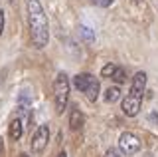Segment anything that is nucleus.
Masks as SVG:
<instances>
[{"label": "nucleus", "instance_id": "nucleus-1", "mask_svg": "<svg viewBox=\"0 0 158 157\" xmlns=\"http://www.w3.org/2000/svg\"><path fill=\"white\" fill-rule=\"evenodd\" d=\"M28 24H30V36L36 48H46L49 42V22L48 14L44 10L40 0H28Z\"/></svg>", "mask_w": 158, "mask_h": 157}, {"label": "nucleus", "instance_id": "nucleus-2", "mask_svg": "<svg viewBox=\"0 0 158 157\" xmlns=\"http://www.w3.org/2000/svg\"><path fill=\"white\" fill-rule=\"evenodd\" d=\"M69 92H71V82L63 72H59L53 82V104H56L57 114H63V110H65L69 101Z\"/></svg>", "mask_w": 158, "mask_h": 157}, {"label": "nucleus", "instance_id": "nucleus-3", "mask_svg": "<svg viewBox=\"0 0 158 157\" xmlns=\"http://www.w3.org/2000/svg\"><path fill=\"white\" fill-rule=\"evenodd\" d=\"M138 149H140V139L135 133H131V131L121 133V137H118V151L123 155H135L138 153Z\"/></svg>", "mask_w": 158, "mask_h": 157}, {"label": "nucleus", "instance_id": "nucleus-4", "mask_svg": "<svg viewBox=\"0 0 158 157\" xmlns=\"http://www.w3.org/2000/svg\"><path fill=\"white\" fill-rule=\"evenodd\" d=\"M48 141H49V127L44 123L36 129V133L32 135V149L34 153H42L44 149L48 147Z\"/></svg>", "mask_w": 158, "mask_h": 157}, {"label": "nucleus", "instance_id": "nucleus-5", "mask_svg": "<svg viewBox=\"0 0 158 157\" xmlns=\"http://www.w3.org/2000/svg\"><path fill=\"white\" fill-rule=\"evenodd\" d=\"M140 104H142V97H136V96L128 94L125 100H123V114H125L127 117L138 115V111H140Z\"/></svg>", "mask_w": 158, "mask_h": 157}, {"label": "nucleus", "instance_id": "nucleus-6", "mask_svg": "<svg viewBox=\"0 0 158 157\" xmlns=\"http://www.w3.org/2000/svg\"><path fill=\"white\" fill-rule=\"evenodd\" d=\"M144 87H146V74L144 72H136L135 78H132V82H131V92H128V94L136 96V97H142Z\"/></svg>", "mask_w": 158, "mask_h": 157}, {"label": "nucleus", "instance_id": "nucleus-7", "mask_svg": "<svg viewBox=\"0 0 158 157\" xmlns=\"http://www.w3.org/2000/svg\"><path fill=\"white\" fill-rule=\"evenodd\" d=\"M93 80H95V78H93L91 74H77V76L73 78V87L85 94V92L89 90V86H91Z\"/></svg>", "mask_w": 158, "mask_h": 157}, {"label": "nucleus", "instance_id": "nucleus-8", "mask_svg": "<svg viewBox=\"0 0 158 157\" xmlns=\"http://www.w3.org/2000/svg\"><path fill=\"white\" fill-rule=\"evenodd\" d=\"M8 135H10V139H12V141H18L20 137L24 135V123H22V119H20V117H14V119L10 121Z\"/></svg>", "mask_w": 158, "mask_h": 157}, {"label": "nucleus", "instance_id": "nucleus-9", "mask_svg": "<svg viewBox=\"0 0 158 157\" xmlns=\"http://www.w3.org/2000/svg\"><path fill=\"white\" fill-rule=\"evenodd\" d=\"M83 114L77 110V107H73L71 110V114H69V127H71L73 131H77V129H81L83 127Z\"/></svg>", "mask_w": 158, "mask_h": 157}, {"label": "nucleus", "instance_id": "nucleus-10", "mask_svg": "<svg viewBox=\"0 0 158 157\" xmlns=\"http://www.w3.org/2000/svg\"><path fill=\"white\" fill-rule=\"evenodd\" d=\"M118 97H121V87H118V86L107 87V92H105V101H109V104H113V101H117Z\"/></svg>", "mask_w": 158, "mask_h": 157}, {"label": "nucleus", "instance_id": "nucleus-11", "mask_svg": "<svg viewBox=\"0 0 158 157\" xmlns=\"http://www.w3.org/2000/svg\"><path fill=\"white\" fill-rule=\"evenodd\" d=\"M99 90H101V87H99V80H93L91 86H89V90L85 92V94H87V100L89 101H95L97 97H99Z\"/></svg>", "mask_w": 158, "mask_h": 157}, {"label": "nucleus", "instance_id": "nucleus-12", "mask_svg": "<svg viewBox=\"0 0 158 157\" xmlns=\"http://www.w3.org/2000/svg\"><path fill=\"white\" fill-rule=\"evenodd\" d=\"M79 36H81L85 42H93V40H95V32H93L91 28H87V26H79Z\"/></svg>", "mask_w": 158, "mask_h": 157}, {"label": "nucleus", "instance_id": "nucleus-13", "mask_svg": "<svg viewBox=\"0 0 158 157\" xmlns=\"http://www.w3.org/2000/svg\"><path fill=\"white\" fill-rule=\"evenodd\" d=\"M113 82L118 86V84H123V82H127V72L123 70V68H118L117 66V70H115V74H113V78H111Z\"/></svg>", "mask_w": 158, "mask_h": 157}, {"label": "nucleus", "instance_id": "nucleus-14", "mask_svg": "<svg viewBox=\"0 0 158 157\" xmlns=\"http://www.w3.org/2000/svg\"><path fill=\"white\" fill-rule=\"evenodd\" d=\"M115 70H117L115 64H105V66H103V70H101V76H103V78H113Z\"/></svg>", "mask_w": 158, "mask_h": 157}, {"label": "nucleus", "instance_id": "nucleus-15", "mask_svg": "<svg viewBox=\"0 0 158 157\" xmlns=\"http://www.w3.org/2000/svg\"><path fill=\"white\" fill-rule=\"evenodd\" d=\"M18 111H20V115L24 117V121H26V123H32V111H30L26 105H20ZM24 121H22V123H24Z\"/></svg>", "mask_w": 158, "mask_h": 157}, {"label": "nucleus", "instance_id": "nucleus-16", "mask_svg": "<svg viewBox=\"0 0 158 157\" xmlns=\"http://www.w3.org/2000/svg\"><path fill=\"white\" fill-rule=\"evenodd\" d=\"M121 155H123V153H121L118 149H115V147H111V149L105 151V157H121Z\"/></svg>", "mask_w": 158, "mask_h": 157}, {"label": "nucleus", "instance_id": "nucleus-17", "mask_svg": "<svg viewBox=\"0 0 158 157\" xmlns=\"http://www.w3.org/2000/svg\"><path fill=\"white\" fill-rule=\"evenodd\" d=\"M93 4H97V6H101V8H107V6H111L113 4V0H91Z\"/></svg>", "mask_w": 158, "mask_h": 157}, {"label": "nucleus", "instance_id": "nucleus-18", "mask_svg": "<svg viewBox=\"0 0 158 157\" xmlns=\"http://www.w3.org/2000/svg\"><path fill=\"white\" fill-rule=\"evenodd\" d=\"M2 32H4V10L0 8V36H2Z\"/></svg>", "mask_w": 158, "mask_h": 157}, {"label": "nucleus", "instance_id": "nucleus-19", "mask_svg": "<svg viewBox=\"0 0 158 157\" xmlns=\"http://www.w3.org/2000/svg\"><path fill=\"white\" fill-rule=\"evenodd\" d=\"M148 119H150V121H154V123H158V114H154V111H152V114L148 115Z\"/></svg>", "mask_w": 158, "mask_h": 157}, {"label": "nucleus", "instance_id": "nucleus-20", "mask_svg": "<svg viewBox=\"0 0 158 157\" xmlns=\"http://www.w3.org/2000/svg\"><path fill=\"white\" fill-rule=\"evenodd\" d=\"M57 157H67V153H65V151H59V153H57Z\"/></svg>", "mask_w": 158, "mask_h": 157}, {"label": "nucleus", "instance_id": "nucleus-21", "mask_svg": "<svg viewBox=\"0 0 158 157\" xmlns=\"http://www.w3.org/2000/svg\"><path fill=\"white\" fill-rule=\"evenodd\" d=\"M20 157H30V155H26V153H22V155H20Z\"/></svg>", "mask_w": 158, "mask_h": 157}, {"label": "nucleus", "instance_id": "nucleus-22", "mask_svg": "<svg viewBox=\"0 0 158 157\" xmlns=\"http://www.w3.org/2000/svg\"><path fill=\"white\" fill-rule=\"evenodd\" d=\"M0 151H2V139H0Z\"/></svg>", "mask_w": 158, "mask_h": 157}, {"label": "nucleus", "instance_id": "nucleus-23", "mask_svg": "<svg viewBox=\"0 0 158 157\" xmlns=\"http://www.w3.org/2000/svg\"><path fill=\"white\" fill-rule=\"evenodd\" d=\"M8 2H14V0H8Z\"/></svg>", "mask_w": 158, "mask_h": 157}]
</instances>
